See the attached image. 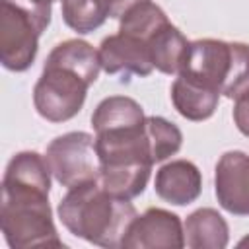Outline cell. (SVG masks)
Masks as SVG:
<instances>
[{
	"mask_svg": "<svg viewBox=\"0 0 249 249\" xmlns=\"http://www.w3.org/2000/svg\"><path fill=\"white\" fill-rule=\"evenodd\" d=\"M101 70L99 53L82 39L58 43L47 56L43 72L33 88L37 113L51 123L74 119L86 101L89 86Z\"/></svg>",
	"mask_w": 249,
	"mask_h": 249,
	"instance_id": "1",
	"label": "cell"
},
{
	"mask_svg": "<svg viewBox=\"0 0 249 249\" xmlns=\"http://www.w3.org/2000/svg\"><path fill=\"white\" fill-rule=\"evenodd\" d=\"M56 212L72 235L109 249L123 247L126 231L138 216L130 200L111 195L99 181L68 189Z\"/></svg>",
	"mask_w": 249,
	"mask_h": 249,
	"instance_id": "2",
	"label": "cell"
},
{
	"mask_svg": "<svg viewBox=\"0 0 249 249\" xmlns=\"http://www.w3.org/2000/svg\"><path fill=\"white\" fill-rule=\"evenodd\" d=\"M49 191L47 185L2 177L0 224L12 249L64 247L53 222Z\"/></svg>",
	"mask_w": 249,
	"mask_h": 249,
	"instance_id": "3",
	"label": "cell"
},
{
	"mask_svg": "<svg viewBox=\"0 0 249 249\" xmlns=\"http://www.w3.org/2000/svg\"><path fill=\"white\" fill-rule=\"evenodd\" d=\"M51 6V0H0V62L6 70L25 72L33 64Z\"/></svg>",
	"mask_w": 249,
	"mask_h": 249,
	"instance_id": "4",
	"label": "cell"
},
{
	"mask_svg": "<svg viewBox=\"0 0 249 249\" xmlns=\"http://www.w3.org/2000/svg\"><path fill=\"white\" fill-rule=\"evenodd\" d=\"M45 158L53 177L66 189L97 181L99 177L95 136H91L89 132L74 130L53 138L47 146Z\"/></svg>",
	"mask_w": 249,
	"mask_h": 249,
	"instance_id": "5",
	"label": "cell"
},
{
	"mask_svg": "<svg viewBox=\"0 0 249 249\" xmlns=\"http://www.w3.org/2000/svg\"><path fill=\"white\" fill-rule=\"evenodd\" d=\"M233 60L231 41L222 39H196L189 45L185 62L179 70V76H185L193 82H198L218 93L224 91L230 78Z\"/></svg>",
	"mask_w": 249,
	"mask_h": 249,
	"instance_id": "6",
	"label": "cell"
},
{
	"mask_svg": "<svg viewBox=\"0 0 249 249\" xmlns=\"http://www.w3.org/2000/svg\"><path fill=\"white\" fill-rule=\"evenodd\" d=\"M183 245L181 218L163 208H148L136 216L123 241L124 249H181Z\"/></svg>",
	"mask_w": 249,
	"mask_h": 249,
	"instance_id": "7",
	"label": "cell"
},
{
	"mask_svg": "<svg viewBox=\"0 0 249 249\" xmlns=\"http://www.w3.org/2000/svg\"><path fill=\"white\" fill-rule=\"evenodd\" d=\"M214 193L220 206L233 216H249V154L224 152L214 171Z\"/></svg>",
	"mask_w": 249,
	"mask_h": 249,
	"instance_id": "8",
	"label": "cell"
},
{
	"mask_svg": "<svg viewBox=\"0 0 249 249\" xmlns=\"http://www.w3.org/2000/svg\"><path fill=\"white\" fill-rule=\"evenodd\" d=\"M97 53H99L101 70H105L107 74L123 72V74L148 76L154 70L148 43L121 31L105 37Z\"/></svg>",
	"mask_w": 249,
	"mask_h": 249,
	"instance_id": "9",
	"label": "cell"
},
{
	"mask_svg": "<svg viewBox=\"0 0 249 249\" xmlns=\"http://www.w3.org/2000/svg\"><path fill=\"white\" fill-rule=\"evenodd\" d=\"M156 195L175 206H187L200 196L202 175L189 160H173L161 165L154 181Z\"/></svg>",
	"mask_w": 249,
	"mask_h": 249,
	"instance_id": "10",
	"label": "cell"
},
{
	"mask_svg": "<svg viewBox=\"0 0 249 249\" xmlns=\"http://www.w3.org/2000/svg\"><path fill=\"white\" fill-rule=\"evenodd\" d=\"M185 245L191 249H224L230 241V228L224 216L214 208L191 212L183 224Z\"/></svg>",
	"mask_w": 249,
	"mask_h": 249,
	"instance_id": "11",
	"label": "cell"
},
{
	"mask_svg": "<svg viewBox=\"0 0 249 249\" xmlns=\"http://www.w3.org/2000/svg\"><path fill=\"white\" fill-rule=\"evenodd\" d=\"M171 101L177 113L187 121H206L214 115L220 93L177 74L175 82L171 84Z\"/></svg>",
	"mask_w": 249,
	"mask_h": 249,
	"instance_id": "12",
	"label": "cell"
},
{
	"mask_svg": "<svg viewBox=\"0 0 249 249\" xmlns=\"http://www.w3.org/2000/svg\"><path fill=\"white\" fill-rule=\"evenodd\" d=\"M189 45L191 43L187 41V37L169 21L148 41L154 68L163 74H169V76L179 74V70L185 62Z\"/></svg>",
	"mask_w": 249,
	"mask_h": 249,
	"instance_id": "13",
	"label": "cell"
},
{
	"mask_svg": "<svg viewBox=\"0 0 249 249\" xmlns=\"http://www.w3.org/2000/svg\"><path fill=\"white\" fill-rule=\"evenodd\" d=\"M146 115L138 101L126 95H111L97 103L91 113V126L95 132L134 126L144 123Z\"/></svg>",
	"mask_w": 249,
	"mask_h": 249,
	"instance_id": "14",
	"label": "cell"
},
{
	"mask_svg": "<svg viewBox=\"0 0 249 249\" xmlns=\"http://www.w3.org/2000/svg\"><path fill=\"white\" fill-rule=\"evenodd\" d=\"M119 19H121V23H119V31L121 33L138 37V39H142L146 43L150 41L152 35H156L163 25L169 23L165 12L158 4H154L152 0L138 2L126 14H123Z\"/></svg>",
	"mask_w": 249,
	"mask_h": 249,
	"instance_id": "15",
	"label": "cell"
},
{
	"mask_svg": "<svg viewBox=\"0 0 249 249\" xmlns=\"http://www.w3.org/2000/svg\"><path fill=\"white\" fill-rule=\"evenodd\" d=\"M144 126H146L154 163H160L181 150L183 134L175 123H171L163 117H158V115H150V117H146Z\"/></svg>",
	"mask_w": 249,
	"mask_h": 249,
	"instance_id": "16",
	"label": "cell"
},
{
	"mask_svg": "<svg viewBox=\"0 0 249 249\" xmlns=\"http://www.w3.org/2000/svg\"><path fill=\"white\" fill-rule=\"evenodd\" d=\"M60 2H62L64 23L80 35L95 31L109 18L97 0H60Z\"/></svg>",
	"mask_w": 249,
	"mask_h": 249,
	"instance_id": "17",
	"label": "cell"
},
{
	"mask_svg": "<svg viewBox=\"0 0 249 249\" xmlns=\"http://www.w3.org/2000/svg\"><path fill=\"white\" fill-rule=\"evenodd\" d=\"M231 45H233V60L222 95L230 99H237L241 93L249 89V45L239 41H231Z\"/></svg>",
	"mask_w": 249,
	"mask_h": 249,
	"instance_id": "18",
	"label": "cell"
},
{
	"mask_svg": "<svg viewBox=\"0 0 249 249\" xmlns=\"http://www.w3.org/2000/svg\"><path fill=\"white\" fill-rule=\"evenodd\" d=\"M233 123L237 126V130L243 136L249 138V89L235 99V105H233Z\"/></svg>",
	"mask_w": 249,
	"mask_h": 249,
	"instance_id": "19",
	"label": "cell"
},
{
	"mask_svg": "<svg viewBox=\"0 0 249 249\" xmlns=\"http://www.w3.org/2000/svg\"><path fill=\"white\" fill-rule=\"evenodd\" d=\"M97 2L103 6L109 18H121L123 14H126L132 6H136L142 0H97Z\"/></svg>",
	"mask_w": 249,
	"mask_h": 249,
	"instance_id": "20",
	"label": "cell"
},
{
	"mask_svg": "<svg viewBox=\"0 0 249 249\" xmlns=\"http://www.w3.org/2000/svg\"><path fill=\"white\" fill-rule=\"evenodd\" d=\"M51 2H54V0H51Z\"/></svg>",
	"mask_w": 249,
	"mask_h": 249,
	"instance_id": "21",
	"label": "cell"
}]
</instances>
